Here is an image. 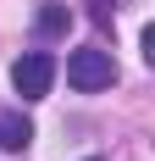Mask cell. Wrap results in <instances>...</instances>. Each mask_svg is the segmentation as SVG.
<instances>
[{"mask_svg": "<svg viewBox=\"0 0 155 161\" xmlns=\"http://www.w3.org/2000/svg\"><path fill=\"white\" fill-rule=\"evenodd\" d=\"M89 161H94V156H89Z\"/></svg>", "mask_w": 155, "mask_h": 161, "instance_id": "6", "label": "cell"}, {"mask_svg": "<svg viewBox=\"0 0 155 161\" xmlns=\"http://www.w3.org/2000/svg\"><path fill=\"white\" fill-rule=\"evenodd\" d=\"M67 28H72V11H67L61 0H45L39 17H33V33H39V39H61Z\"/></svg>", "mask_w": 155, "mask_h": 161, "instance_id": "3", "label": "cell"}, {"mask_svg": "<svg viewBox=\"0 0 155 161\" xmlns=\"http://www.w3.org/2000/svg\"><path fill=\"white\" fill-rule=\"evenodd\" d=\"M28 139H33V122H28V117H22V111H0V145H6V150H22Z\"/></svg>", "mask_w": 155, "mask_h": 161, "instance_id": "4", "label": "cell"}, {"mask_svg": "<svg viewBox=\"0 0 155 161\" xmlns=\"http://www.w3.org/2000/svg\"><path fill=\"white\" fill-rule=\"evenodd\" d=\"M89 6H94V22H100V28H111V22H116V0H89Z\"/></svg>", "mask_w": 155, "mask_h": 161, "instance_id": "5", "label": "cell"}, {"mask_svg": "<svg viewBox=\"0 0 155 161\" xmlns=\"http://www.w3.org/2000/svg\"><path fill=\"white\" fill-rule=\"evenodd\" d=\"M67 83L94 95V89H111L116 83V61H111V50H72L67 56Z\"/></svg>", "mask_w": 155, "mask_h": 161, "instance_id": "1", "label": "cell"}, {"mask_svg": "<svg viewBox=\"0 0 155 161\" xmlns=\"http://www.w3.org/2000/svg\"><path fill=\"white\" fill-rule=\"evenodd\" d=\"M50 83H56V56H50V50H28V56H17L11 89H17L22 100H45Z\"/></svg>", "mask_w": 155, "mask_h": 161, "instance_id": "2", "label": "cell"}]
</instances>
